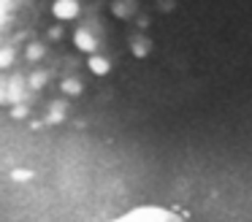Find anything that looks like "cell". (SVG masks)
<instances>
[{
  "instance_id": "cell-4",
  "label": "cell",
  "mask_w": 252,
  "mask_h": 222,
  "mask_svg": "<svg viewBox=\"0 0 252 222\" xmlns=\"http://www.w3.org/2000/svg\"><path fill=\"white\" fill-rule=\"evenodd\" d=\"M160 8H163V11H171V8H174V0H160Z\"/></svg>"
},
{
  "instance_id": "cell-2",
  "label": "cell",
  "mask_w": 252,
  "mask_h": 222,
  "mask_svg": "<svg viewBox=\"0 0 252 222\" xmlns=\"http://www.w3.org/2000/svg\"><path fill=\"white\" fill-rule=\"evenodd\" d=\"M52 11H55V16L60 22H71V19H76V16H79V3H76V0H55Z\"/></svg>"
},
{
  "instance_id": "cell-3",
  "label": "cell",
  "mask_w": 252,
  "mask_h": 222,
  "mask_svg": "<svg viewBox=\"0 0 252 222\" xmlns=\"http://www.w3.org/2000/svg\"><path fill=\"white\" fill-rule=\"evenodd\" d=\"M111 14H114L117 19H133V16H138V3L136 0H114Z\"/></svg>"
},
{
  "instance_id": "cell-1",
  "label": "cell",
  "mask_w": 252,
  "mask_h": 222,
  "mask_svg": "<svg viewBox=\"0 0 252 222\" xmlns=\"http://www.w3.org/2000/svg\"><path fill=\"white\" fill-rule=\"evenodd\" d=\"M103 222H192L187 214H182L179 209L171 206H160V203H141L133 209L122 211L117 217H109Z\"/></svg>"
}]
</instances>
